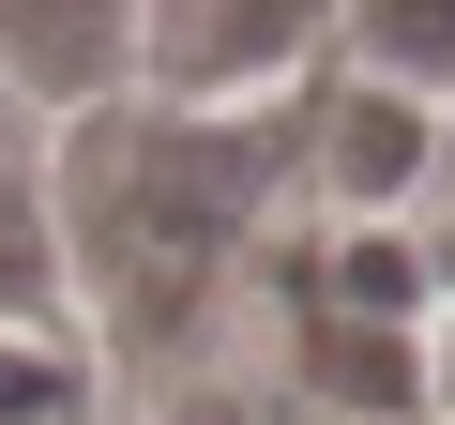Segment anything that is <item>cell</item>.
<instances>
[{
  "label": "cell",
  "instance_id": "3",
  "mask_svg": "<svg viewBox=\"0 0 455 425\" xmlns=\"http://www.w3.org/2000/svg\"><path fill=\"white\" fill-rule=\"evenodd\" d=\"M0 92L46 122H92L137 92V0H0Z\"/></svg>",
  "mask_w": 455,
  "mask_h": 425
},
{
  "label": "cell",
  "instance_id": "6",
  "mask_svg": "<svg viewBox=\"0 0 455 425\" xmlns=\"http://www.w3.org/2000/svg\"><path fill=\"white\" fill-rule=\"evenodd\" d=\"M304 380L334 395V410H425V334H395V319H304Z\"/></svg>",
  "mask_w": 455,
  "mask_h": 425
},
{
  "label": "cell",
  "instance_id": "9",
  "mask_svg": "<svg viewBox=\"0 0 455 425\" xmlns=\"http://www.w3.org/2000/svg\"><path fill=\"white\" fill-rule=\"evenodd\" d=\"M425 410H440V425H455V304H440V319H425Z\"/></svg>",
  "mask_w": 455,
  "mask_h": 425
},
{
  "label": "cell",
  "instance_id": "1",
  "mask_svg": "<svg viewBox=\"0 0 455 425\" xmlns=\"http://www.w3.org/2000/svg\"><path fill=\"white\" fill-rule=\"evenodd\" d=\"M289 152L274 122H182V107H92L61 122L46 152V244H61V289L107 349H167L212 319L228 259L259 244Z\"/></svg>",
  "mask_w": 455,
  "mask_h": 425
},
{
  "label": "cell",
  "instance_id": "4",
  "mask_svg": "<svg viewBox=\"0 0 455 425\" xmlns=\"http://www.w3.org/2000/svg\"><path fill=\"white\" fill-rule=\"evenodd\" d=\"M425 152H440V122L425 107H395V92H364V76H334L319 107H304V182L334 197V212H410V182H425Z\"/></svg>",
  "mask_w": 455,
  "mask_h": 425
},
{
  "label": "cell",
  "instance_id": "5",
  "mask_svg": "<svg viewBox=\"0 0 455 425\" xmlns=\"http://www.w3.org/2000/svg\"><path fill=\"white\" fill-rule=\"evenodd\" d=\"M334 76L455 122V0H364V16H334Z\"/></svg>",
  "mask_w": 455,
  "mask_h": 425
},
{
  "label": "cell",
  "instance_id": "7",
  "mask_svg": "<svg viewBox=\"0 0 455 425\" xmlns=\"http://www.w3.org/2000/svg\"><path fill=\"white\" fill-rule=\"evenodd\" d=\"M0 334H76V289H61V244H46V182L0 167Z\"/></svg>",
  "mask_w": 455,
  "mask_h": 425
},
{
  "label": "cell",
  "instance_id": "8",
  "mask_svg": "<svg viewBox=\"0 0 455 425\" xmlns=\"http://www.w3.org/2000/svg\"><path fill=\"white\" fill-rule=\"evenodd\" d=\"M410 212H425V244H410V274H425V304H455V122H440V152H425Z\"/></svg>",
  "mask_w": 455,
  "mask_h": 425
},
{
  "label": "cell",
  "instance_id": "2",
  "mask_svg": "<svg viewBox=\"0 0 455 425\" xmlns=\"http://www.w3.org/2000/svg\"><path fill=\"white\" fill-rule=\"evenodd\" d=\"M334 61V0H152L137 16V107L259 122V92H304Z\"/></svg>",
  "mask_w": 455,
  "mask_h": 425
}]
</instances>
